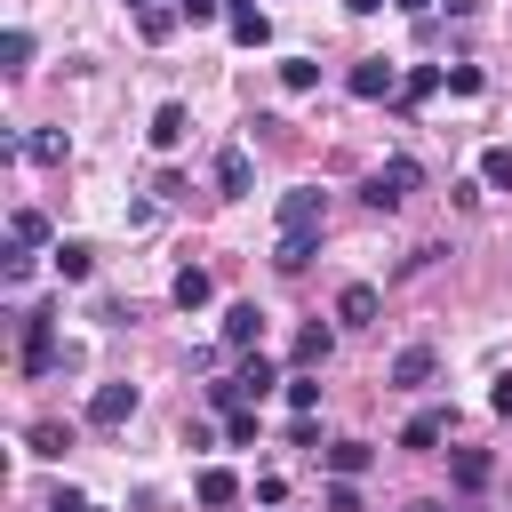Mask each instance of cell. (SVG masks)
Masks as SVG:
<instances>
[{"mask_svg": "<svg viewBox=\"0 0 512 512\" xmlns=\"http://www.w3.org/2000/svg\"><path fill=\"white\" fill-rule=\"evenodd\" d=\"M416 184H424V168H416V160H408V152H392V160H384V168H376V176H368V184H360V200H368V208H376V216H392V208H400V200H408V192H416Z\"/></svg>", "mask_w": 512, "mask_h": 512, "instance_id": "1", "label": "cell"}, {"mask_svg": "<svg viewBox=\"0 0 512 512\" xmlns=\"http://www.w3.org/2000/svg\"><path fill=\"white\" fill-rule=\"evenodd\" d=\"M320 224H328V192H312V184L280 192V232H320Z\"/></svg>", "mask_w": 512, "mask_h": 512, "instance_id": "2", "label": "cell"}, {"mask_svg": "<svg viewBox=\"0 0 512 512\" xmlns=\"http://www.w3.org/2000/svg\"><path fill=\"white\" fill-rule=\"evenodd\" d=\"M56 368V312H24V376Z\"/></svg>", "mask_w": 512, "mask_h": 512, "instance_id": "3", "label": "cell"}, {"mask_svg": "<svg viewBox=\"0 0 512 512\" xmlns=\"http://www.w3.org/2000/svg\"><path fill=\"white\" fill-rule=\"evenodd\" d=\"M432 376H440V352H432V344H400L392 368H384V384H400V392H416V384H432Z\"/></svg>", "mask_w": 512, "mask_h": 512, "instance_id": "4", "label": "cell"}, {"mask_svg": "<svg viewBox=\"0 0 512 512\" xmlns=\"http://www.w3.org/2000/svg\"><path fill=\"white\" fill-rule=\"evenodd\" d=\"M344 88H352L360 104H376V96H400V72H392L384 56H360V64L344 72Z\"/></svg>", "mask_w": 512, "mask_h": 512, "instance_id": "5", "label": "cell"}, {"mask_svg": "<svg viewBox=\"0 0 512 512\" xmlns=\"http://www.w3.org/2000/svg\"><path fill=\"white\" fill-rule=\"evenodd\" d=\"M216 192H224V200H248V192H256V160H248V144H224V152H216Z\"/></svg>", "mask_w": 512, "mask_h": 512, "instance_id": "6", "label": "cell"}, {"mask_svg": "<svg viewBox=\"0 0 512 512\" xmlns=\"http://www.w3.org/2000/svg\"><path fill=\"white\" fill-rule=\"evenodd\" d=\"M128 416H136V384H96V392H88V424L112 432V424H128Z\"/></svg>", "mask_w": 512, "mask_h": 512, "instance_id": "7", "label": "cell"}, {"mask_svg": "<svg viewBox=\"0 0 512 512\" xmlns=\"http://www.w3.org/2000/svg\"><path fill=\"white\" fill-rule=\"evenodd\" d=\"M376 312H384V296H376L368 280H344V288H336V320H344V328H368Z\"/></svg>", "mask_w": 512, "mask_h": 512, "instance_id": "8", "label": "cell"}, {"mask_svg": "<svg viewBox=\"0 0 512 512\" xmlns=\"http://www.w3.org/2000/svg\"><path fill=\"white\" fill-rule=\"evenodd\" d=\"M448 480H456L464 496H480V488L496 480V456H488V448H456V456H448Z\"/></svg>", "mask_w": 512, "mask_h": 512, "instance_id": "9", "label": "cell"}, {"mask_svg": "<svg viewBox=\"0 0 512 512\" xmlns=\"http://www.w3.org/2000/svg\"><path fill=\"white\" fill-rule=\"evenodd\" d=\"M448 424H456L448 408H416V416L400 424V448H432V440H448Z\"/></svg>", "mask_w": 512, "mask_h": 512, "instance_id": "10", "label": "cell"}, {"mask_svg": "<svg viewBox=\"0 0 512 512\" xmlns=\"http://www.w3.org/2000/svg\"><path fill=\"white\" fill-rule=\"evenodd\" d=\"M184 136H192V112H184V104H160V112H152V144H160V152H176Z\"/></svg>", "mask_w": 512, "mask_h": 512, "instance_id": "11", "label": "cell"}, {"mask_svg": "<svg viewBox=\"0 0 512 512\" xmlns=\"http://www.w3.org/2000/svg\"><path fill=\"white\" fill-rule=\"evenodd\" d=\"M312 256H320V232H280V248H272V264H280V272H304Z\"/></svg>", "mask_w": 512, "mask_h": 512, "instance_id": "12", "label": "cell"}, {"mask_svg": "<svg viewBox=\"0 0 512 512\" xmlns=\"http://www.w3.org/2000/svg\"><path fill=\"white\" fill-rule=\"evenodd\" d=\"M168 296H176V304H184V312H200V304H208V296H216V280H208V272H200V264H184V272H176V280H168Z\"/></svg>", "mask_w": 512, "mask_h": 512, "instance_id": "13", "label": "cell"}, {"mask_svg": "<svg viewBox=\"0 0 512 512\" xmlns=\"http://www.w3.org/2000/svg\"><path fill=\"white\" fill-rule=\"evenodd\" d=\"M256 336H264V312H256V304H232V312H224V344H232V352H248Z\"/></svg>", "mask_w": 512, "mask_h": 512, "instance_id": "14", "label": "cell"}, {"mask_svg": "<svg viewBox=\"0 0 512 512\" xmlns=\"http://www.w3.org/2000/svg\"><path fill=\"white\" fill-rule=\"evenodd\" d=\"M328 352H336V328H320V320H312V328L296 336V352H288V360H296V368H328Z\"/></svg>", "mask_w": 512, "mask_h": 512, "instance_id": "15", "label": "cell"}, {"mask_svg": "<svg viewBox=\"0 0 512 512\" xmlns=\"http://www.w3.org/2000/svg\"><path fill=\"white\" fill-rule=\"evenodd\" d=\"M192 496H200V504H208V512H224V504H232V496H240V480H232V472H224V464H208V472H200V480H192Z\"/></svg>", "mask_w": 512, "mask_h": 512, "instance_id": "16", "label": "cell"}, {"mask_svg": "<svg viewBox=\"0 0 512 512\" xmlns=\"http://www.w3.org/2000/svg\"><path fill=\"white\" fill-rule=\"evenodd\" d=\"M272 384H280V368H272L264 352H248V360H240V400H264Z\"/></svg>", "mask_w": 512, "mask_h": 512, "instance_id": "17", "label": "cell"}, {"mask_svg": "<svg viewBox=\"0 0 512 512\" xmlns=\"http://www.w3.org/2000/svg\"><path fill=\"white\" fill-rule=\"evenodd\" d=\"M368 464H376V448H368V440H336V448H328V472H344V480H360Z\"/></svg>", "mask_w": 512, "mask_h": 512, "instance_id": "18", "label": "cell"}, {"mask_svg": "<svg viewBox=\"0 0 512 512\" xmlns=\"http://www.w3.org/2000/svg\"><path fill=\"white\" fill-rule=\"evenodd\" d=\"M176 24H184V8H168V0H152V8H136V32H144V40H168Z\"/></svg>", "mask_w": 512, "mask_h": 512, "instance_id": "19", "label": "cell"}, {"mask_svg": "<svg viewBox=\"0 0 512 512\" xmlns=\"http://www.w3.org/2000/svg\"><path fill=\"white\" fill-rule=\"evenodd\" d=\"M232 40H240V48H264V40H272V16H264V8H232Z\"/></svg>", "mask_w": 512, "mask_h": 512, "instance_id": "20", "label": "cell"}, {"mask_svg": "<svg viewBox=\"0 0 512 512\" xmlns=\"http://www.w3.org/2000/svg\"><path fill=\"white\" fill-rule=\"evenodd\" d=\"M56 272H64V280H88V272H96V248H88V240H56Z\"/></svg>", "mask_w": 512, "mask_h": 512, "instance_id": "21", "label": "cell"}, {"mask_svg": "<svg viewBox=\"0 0 512 512\" xmlns=\"http://www.w3.org/2000/svg\"><path fill=\"white\" fill-rule=\"evenodd\" d=\"M480 184L488 192H512V144H488L480 152Z\"/></svg>", "mask_w": 512, "mask_h": 512, "instance_id": "22", "label": "cell"}, {"mask_svg": "<svg viewBox=\"0 0 512 512\" xmlns=\"http://www.w3.org/2000/svg\"><path fill=\"white\" fill-rule=\"evenodd\" d=\"M24 64H32V32L8 24V32H0V72H24Z\"/></svg>", "mask_w": 512, "mask_h": 512, "instance_id": "23", "label": "cell"}, {"mask_svg": "<svg viewBox=\"0 0 512 512\" xmlns=\"http://www.w3.org/2000/svg\"><path fill=\"white\" fill-rule=\"evenodd\" d=\"M64 448H72V424L40 416V424H32V456H64Z\"/></svg>", "mask_w": 512, "mask_h": 512, "instance_id": "24", "label": "cell"}, {"mask_svg": "<svg viewBox=\"0 0 512 512\" xmlns=\"http://www.w3.org/2000/svg\"><path fill=\"white\" fill-rule=\"evenodd\" d=\"M24 152H32L40 168H56V160H64L72 144H64V128H40V136H24Z\"/></svg>", "mask_w": 512, "mask_h": 512, "instance_id": "25", "label": "cell"}, {"mask_svg": "<svg viewBox=\"0 0 512 512\" xmlns=\"http://www.w3.org/2000/svg\"><path fill=\"white\" fill-rule=\"evenodd\" d=\"M432 88H440V64H416V72H408V80H400V104H424V96H432Z\"/></svg>", "mask_w": 512, "mask_h": 512, "instance_id": "26", "label": "cell"}, {"mask_svg": "<svg viewBox=\"0 0 512 512\" xmlns=\"http://www.w3.org/2000/svg\"><path fill=\"white\" fill-rule=\"evenodd\" d=\"M8 232H16L24 248H40V240H48V216H40V208H16V216H8Z\"/></svg>", "mask_w": 512, "mask_h": 512, "instance_id": "27", "label": "cell"}, {"mask_svg": "<svg viewBox=\"0 0 512 512\" xmlns=\"http://www.w3.org/2000/svg\"><path fill=\"white\" fill-rule=\"evenodd\" d=\"M288 408H304V416L320 408V376H312V368H296V376H288Z\"/></svg>", "mask_w": 512, "mask_h": 512, "instance_id": "28", "label": "cell"}, {"mask_svg": "<svg viewBox=\"0 0 512 512\" xmlns=\"http://www.w3.org/2000/svg\"><path fill=\"white\" fill-rule=\"evenodd\" d=\"M280 80L304 96V88H320V64H312V56H288V64H280Z\"/></svg>", "mask_w": 512, "mask_h": 512, "instance_id": "29", "label": "cell"}, {"mask_svg": "<svg viewBox=\"0 0 512 512\" xmlns=\"http://www.w3.org/2000/svg\"><path fill=\"white\" fill-rule=\"evenodd\" d=\"M0 280H8V288H24V280H32V256H24V240L0 256Z\"/></svg>", "mask_w": 512, "mask_h": 512, "instance_id": "30", "label": "cell"}, {"mask_svg": "<svg viewBox=\"0 0 512 512\" xmlns=\"http://www.w3.org/2000/svg\"><path fill=\"white\" fill-rule=\"evenodd\" d=\"M328 512H360V488H352V480H344V472H336V480H328Z\"/></svg>", "mask_w": 512, "mask_h": 512, "instance_id": "31", "label": "cell"}, {"mask_svg": "<svg viewBox=\"0 0 512 512\" xmlns=\"http://www.w3.org/2000/svg\"><path fill=\"white\" fill-rule=\"evenodd\" d=\"M176 8H184V24H216V16H232L224 0H176Z\"/></svg>", "mask_w": 512, "mask_h": 512, "instance_id": "32", "label": "cell"}, {"mask_svg": "<svg viewBox=\"0 0 512 512\" xmlns=\"http://www.w3.org/2000/svg\"><path fill=\"white\" fill-rule=\"evenodd\" d=\"M448 88L456 96H480V64H448Z\"/></svg>", "mask_w": 512, "mask_h": 512, "instance_id": "33", "label": "cell"}, {"mask_svg": "<svg viewBox=\"0 0 512 512\" xmlns=\"http://www.w3.org/2000/svg\"><path fill=\"white\" fill-rule=\"evenodd\" d=\"M224 432H232V448H248V440H256V416H248V408H232V416H224Z\"/></svg>", "mask_w": 512, "mask_h": 512, "instance_id": "34", "label": "cell"}, {"mask_svg": "<svg viewBox=\"0 0 512 512\" xmlns=\"http://www.w3.org/2000/svg\"><path fill=\"white\" fill-rule=\"evenodd\" d=\"M488 408H496V416H512V376H496V392H488Z\"/></svg>", "mask_w": 512, "mask_h": 512, "instance_id": "35", "label": "cell"}, {"mask_svg": "<svg viewBox=\"0 0 512 512\" xmlns=\"http://www.w3.org/2000/svg\"><path fill=\"white\" fill-rule=\"evenodd\" d=\"M392 8H400V16H432V0H392Z\"/></svg>", "mask_w": 512, "mask_h": 512, "instance_id": "36", "label": "cell"}, {"mask_svg": "<svg viewBox=\"0 0 512 512\" xmlns=\"http://www.w3.org/2000/svg\"><path fill=\"white\" fill-rule=\"evenodd\" d=\"M344 8H352V16H376V8H384V0H344Z\"/></svg>", "mask_w": 512, "mask_h": 512, "instance_id": "37", "label": "cell"}, {"mask_svg": "<svg viewBox=\"0 0 512 512\" xmlns=\"http://www.w3.org/2000/svg\"><path fill=\"white\" fill-rule=\"evenodd\" d=\"M400 512H448V504H400Z\"/></svg>", "mask_w": 512, "mask_h": 512, "instance_id": "38", "label": "cell"}, {"mask_svg": "<svg viewBox=\"0 0 512 512\" xmlns=\"http://www.w3.org/2000/svg\"><path fill=\"white\" fill-rule=\"evenodd\" d=\"M128 8H152V0H128Z\"/></svg>", "mask_w": 512, "mask_h": 512, "instance_id": "39", "label": "cell"}, {"mask_svg": "<svg viewBox=\"0 0 512 512\" xmlns=\"http://www.w3.org/2000/svg\"><path fill=\"white\" fill-rule=\"evenodd\" d=\"M48 512H56V504H48Z\"/></svg>", "mask_w": 512, "mask_h": 512, "instance_id": "40", "label": "cell"}]
</instances>
